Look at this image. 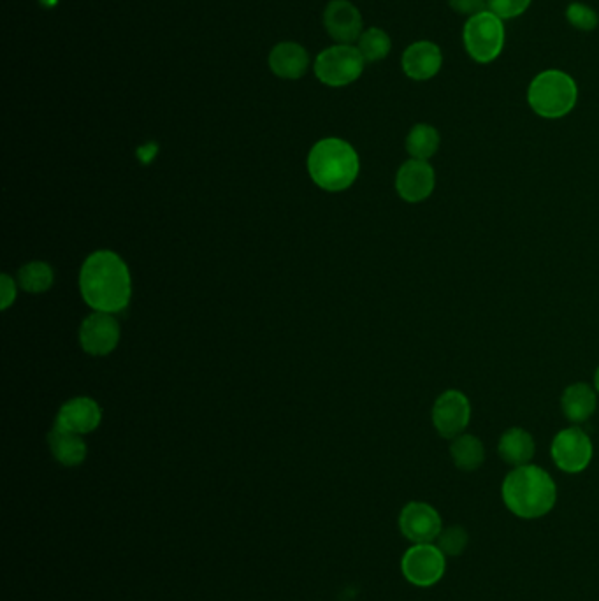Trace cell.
I'll use <instances>...</instances> for the list:
<instances>
[{"mask_svg": "<svg viewBox=\"0 0 599 601\" xmlns=\"http://www.w3.org/2000/svg\"><path fill=\"white\" fill-rule=\"evenodd\" d=\"M80 290L95 312L120 313L129 306L132 296L129 268L115 252L99 250L81 268Z\"/></svg>", "mask_w": 599, "mask_h": 601, "instance_id": "cell-1", "label": "cell"}, {"mask_svg": "<svg viewBox=\"0 0 599 601\" xmlns=\"http://www.w3.org/2000/svg\"><path fill=\"white\" fill-rule=\"evenodd\" d=\"M501 494L506 508L520 519H540L549 514L557 501L556 482L535 464L510 471Z\"/></svg>", "mask_w": 599, "mask_h": 601, "instance_id": "cell-2", "label": "cell"}, {"mask_svg": "<svg viewBox=\"0 0 599 601\" xmlns=\"http://www.w3.org/2000/svg\"><path fill=\"white\" fill-rule=\"evenodd\" d=\"M361 162L354 146L338 138L318 141L308 155L311 180L327 192H343L354 185Z\"/></svg>", "mask_w": 599, "mask_h": 601, "instance_id": "cell-3", "label": "cell"}, {"mask_svg": "<svg viewBox=\"0 0 599 601\" xmlns=\"http://www.w3.org/2000/svg\"><path fill=\"white\" fill-rule=\"evenodd\" d=\"M578 88L570 74L549 69L538 74L527 90V102L536 115L549 120L563 118L575 108Z\"/></svg>", "mask_w": 599, "mask_h": 601, "instance_id": "cell-4", "label": "cell"}, {"mask_svg": "<svg viewBox=\"0 0 599 601\" xmlns=\"http://www.w3.org/2000/svg\"><path fill=\"white\" fill-rule=\"evenodd\" d=\"M462 36L466 51L480 64H489L496 60L505 46L503 20L489 9L468 18Z\"/></svg>", "mask_w": 599, "mask_h": 601, "instance_id": "cell-5", "label": "cell"}, {"mask_svg": "<svg viewBox=\"0 0 599 601\" xmlns=\"http://www.w3.org/2000/svg\"><path fill=\"white\" fill-rule=\"evenodd\" d=\"M366 60L352 44H336L315 60V74L327 87H347L361 78Z\"/></svg>", "mask_w": 599, "mask_h": 601, "instance_id": "cell-6", "label": "cell"}, {"mask_svg": "<svg viewBox=\"0 0 599 601\" xmlns=\"http://www.w3.org/2000/svg\"><path fill=\"white\" fill-rule=\"evenodd\" d=\"M401 570L413 586L431 587L443 579L447 561L438 545L413 544L401 559Z\"/></svg>", "mask_w": 599, "mask_h": 601, "instance_id": "cell-7", "label": "cell"}, {"mask_svg": "<svg viewBox=\"0 0 599 601\" xmlns=\"http://www.w3.org/2000/svg\"><path fill=\"white\" fill-rule=\"evenodd\" d=\"M550 454L559 470L564 473L584 471L592 459V442L584 429L568 428L557 433Z\"/></svg>", "mask_w": 599, "mask_h": 601, "instance_id": "cell-8", "label": "cell"}, {"mask_svg": "<svg viewBox=\"0 0 599 601\" xmlns=\"http://www.w3.org/2000/svg\"><path fill=\"white\" fill-rule=\"evenodd\" d=\"M471 420L470 399L461 391H447L436 399L433 406V424L440 436L454 440L464 435Z\"/></svg>", "mask_w": 599, "mask_h": 601, "instance_id": "cell-9", "label": "cell"}, {"mask_svg": "<svg viewBox=\"0 0 599 601\" xmlns=\"http://www.w3.org/2000/svg\"><path fill=\"white\" fill-rule=\"evenodd\" d=\"M399 529L413 544H433L443 531L441 515L424 501L408 503L399 515Z\"/></svg>", "mask_w": 599, "mask_h": 601, "instance_id": "cell-10", "label": "cell"}, {"mask_svg": "<svg viewBox=\"0 0 599 601\" xmlns=\"http://www.w3.org/2000/svg\"><path fill=\"white\" fill-rule=\"evenodd\" d=\"M120 341V326L111 313L95 312L80 327L81 348L90 355H108Z\"/></svg>", "mask_w": 599, "mask_h": 601, "instance_id": "cell-11", "label": "cell"}, {"mask_svg": "<svg viewBox=\"0 0 599 601\" xmlns=\"http://www.w3.org/2000/svg\"><path fill=\"white\" fill-rule=\"evenodd\" d=\"M436 185L434 169L427 160H406L396 176V190L406 203H422L433 194Z\"/></svg>", "mask_w": 599, "mask_h": 601, "instance_id": "cell-12", "label": "cell"}, {"mask_svg": "<svg viewBox=\"0 0 599 601\" xmlns=\"http://www.w3.org/2000/svg\"><path fill=\"white\" fill-rule=\"evenodd\" d=\"M325 30L340 44H352L362 36V16L348 0H331L324 11Z\"/></svg>", "mask_w": 599, "mask_h": 601, "instance_id": "cell-13", "label": "cell"}, {"mask_svg": "<svg viewBox=\"0 0 599 601\" xmlns=\"http://www.w3.org/2000/svg\"><path fill=\"white\" fill-rule=\"evenodd\" d=\"M101 420V406L94 399L74 398L58 410L55 426L76 435H88L99 428Z\"/></svg>", "mask_w": 599, "mask_h": 601, "instance_id": "cell-14", "label": "cell"}, {"mask_svg": "<svg viewBox=\"0 0 599 601\" xmlns=\"http://www.w3.org/2000/svg\"><path fill=\"white\" fill-rule=\"evenodd\" d=\"M403 71L408 78L415 81H426L440 73L443 66V55L440 46L431 41H419L406 48L403 53Z\"/></svg>", "mask_w": 599, "mask_h": 601, "instance_id": "cell-15", "label": "cell"}, {"mask_svg": "<svg viewBox=\"0 0 599 601\" xmlns=\"http://www.w3.org/2000/svg\"><path fill=\"white\" fill-rule=\"evenodd\" d=\"M269 67L278 78L299 80L310 67V57L301 44L280 43L269 55Z\"/></svg>", "mask_w": 599, "mask_h": 601, "instance_id": "cell-16", "label": "cell"}, {"mask_svg": "<svg viewBox=\"0 0 599 601\" xmlns=\"http://www.w3.org/2000/svg\"><path fill=\"white\" fill-rule=\"evenodd\" d=\"M535 440L526 429L510 428L501 435L498 443L499 457L510 466H526L535 457Z\"/></svg>", "mask_w": 599, "mask_h": 601, "instance_id": "cell-17", "label": "cell"}, {"mask_svg": "<svg viewBox=\"0 0 599 601\" xmlns=\"http://www.w3.org/2000/svg\"><path fill=\"white\" fill-rule=\"evenodd\" d=\"M561 406L566 419L580 424L591 419L592 413L596 412L598 398L591 385L573 384L564 391Z\"/></svg>", "mask_w": 599, "mask_h": 601, "instance_id": "cell-18", "label": "cell"}, {"mask_svg": "<svg viewBox=\"0 0 599 601\" xmlns=\"http://www.w3.org/2000/svg\"><path fill=\"white\" fill-rule=\"evenodd\" d=\"M48 442H50L53 457L57 459L58 463L69 466V468L80 466L87 457V445L81 440V435L65 431L58 426L51 429Z\"/></svg>", "mask_w": 599, "mask_h": 601, "instance_id": "cell-19", "label": "cell"}, {"mask_svg": "<svg viewBox=\"0 0 599 601\" xmlns=\"http://www.w3.org/2000/svg\"><path fill=\"white\" fill-rule=\"evenodd\" d=\"M450 456L459 470H478L485 461L484 443L480 442L477 436H457L450 445Z\"/></svg>", "mask_w": 599, "mask_h": 601, "instance_id": "cell-20", "label": "cell"}, {"mask_svg": "<svg viewBox=\"0 0 599 601\" xmlns=\"http://www.w3.org/2000/svg\"><path fill=\"white\" fill-rule=\"evenodd\" d=\"M440 148V134L433 125L419 124L406 138V152L412 159L429 160Z\"/></svg>", "mask_w": 599, "mask_h": 601, "instance_id": "cell-21", "label": "cell"}, {"mask_svg": "<svg viewBox=\"0 0 599 601\" xmlns=\"http://www.w3.org/2000/svg\"><path fill=\"white\" fill-rule=\"evenodd\" d=\"M20 285L30 294H43L53 285V271L46 262H29L20 269Z\"/></svg>", "mask_w": 599, "mask_h": 601, "instance_id": "cell-22", "label": "cell"}, {"mask_svg": "<svg viewBox=\"0 0 599 601\" xmlns=\"http://www.w3.org/2000/svg\"><path fill=\"white\" fill-rule=\"evenodd\" d=\"M357 48L361 51V55L366 62H378V60H383L389 55L392 43H390L387 32L373 27V29L362 32Z\"/></svg>", "mask_w": 599, "mask_h": 601, "instance_id": "cell-23", "label": "cell"}, {"mask_svg": "<svg viewBox=\"0 0 599 601\" xmlns=\"http://www.w3.org/2000/svg\"><path fill=\"white\" fill-rule=\"evenodd\" d=\"M436 542L445 556H461L468 547L470 535L462 526H450L441 531Z\"/></svg>", "mask_w": 599, "mask_h": 601, "instance_id": "cell-24", "label": "cell"}, {"mask_svg": "<svg viewBox=\"0 0 599 601\" xmlns=\"http://www.w3.org/2000/svg\"><path fill=\"white\" fill-rule=\"evenodd\" d=\"M566 18H568V22L578 30H594L598 27L599 18L596 15V11L594 9L589 8V6H585V4H580V2H573L570 4V8L566 11Z\"/></svg>", "mask_w": 599, "mask_h": 601, "instance_id": "cell-25", "label": "cell"}, {"mask_svg": "<svg viewBox=\"0 0 599 601\" xmlns=\"http://www.w3.org/2000/svg\"><path fill=\"white\" fill-rule=\"evenodd\" d=\"M531 0H487V8L501 20H510L526 13Z\"/></svg>", "mask_w": 599, "mask_h": 601, "instance_id": "cell-26", "label": "cell"}, {"mask_svg": "<svg viewBox=\"0 0 599 601\" xmlns=\"http://www.w3.org/2000/svg\"><path fill=\"white\" fill-rule=\"evenodd\" d=\"M450 8L459 15L475 16L487 8V0H448Z\"/></svg>", "mask_w": 599, "mask_h": 601, "instance_id": "cell-27", "label": "cell"}, {"mask_svg": "<svg viewBox=\"0 0 599 601\" xmlns=\"http://www.w3.org/2000/svg\"><path fill=\"white\" fill-rule=\"evenodd\" d=\"M16 285L15 280L9 275L0 276V308L8 310L15 303Z\"/></svg>", "mask_w": 599, "mask_h": 601, "instance_id": "cell-28", "label": "cell"}, {"mask_svg": "<svg viewBox=\"0 0 599 601\" xmlns=\"http://www.w3.org/2000/svg\"><path fill=\"white\" fill-rule=\"evenodd\" d=\"M594 387H596V391L599 394V368L596 370V375H594Z\"/></svg>", "mask_w": 599, "mask_h": 601, "instance_id": "cell-29", "label": "cell"}]
</instances>
